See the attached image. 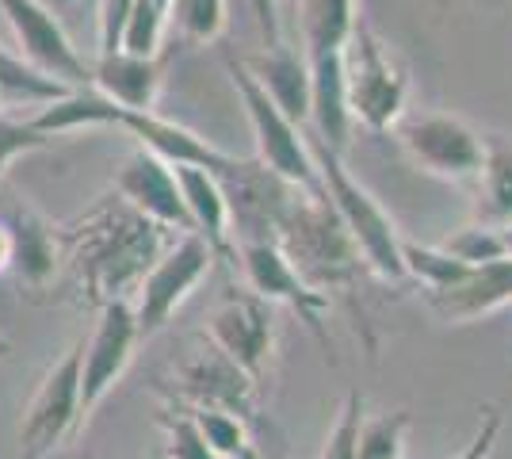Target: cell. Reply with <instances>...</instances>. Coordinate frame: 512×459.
<instances>
[{
	"label": "cell",
	"instance_id": "1",
	"mask_svg": "<svg viewBox=\"0 0 512 459\" xmlns=\"http://www.w3.org/2000/svg\"><path fill=\"white\" fill-rule=\"evenodd\" d=\"M169 234L172 230L138 215L119 196L88 211L65 234L85 303L96 310L107 303H130L153 264L169 253Z\"/></svg>",
	"mask_w": 512,
	"mask_h": 459
},
{
	"label": "cell",
	"instance_id": "2",
	"mask_svg": "<svg viewBox=\"0 0 512 459\" xmlns=\"http://www.w3.org/2000/svg\"><path fill=\"white\" fill-rule=\"evenodd\" d=\"M272 245L283 249L291 268L325 299H329V291H341L344 299L356 306V287H360L367 264H363L352 234L344 230L341 215L325 199V192L302 188L291 211L279 222Z\"/></svg>",
	"mask_w": 512,
	"mask_h": 459
},
{
	"label": "cell",
	"instance_id": "3",
	"mask_svg": "<svg viewBox=\"0 0 512 459\" xmlns=\"http://www.w3.org/2000/svg\"><path fill=\"white\" fill-rule=\"evenodd\" d=\"M302 134H306L310 157H314V165H318L321 192L333 203V211L341 215L344 230L352 234L363 264H367V272L379 276L383 284H394V287L409 284L406 261H402V234H398L394 219L383 211V203L344 169L341 153L333 150L329 142H321L310 127H302Z\"/></svg>",
	"mask_w": 512,
	"mask_h": 459
},
{
	"label": "cell",
	"instance_id": "4",
	"mask_svg": "<svg viewBox=\"0 0 512 459\" xmlns=\"http://www.w3.org/2000/svg\"><path fill=\"white\" fill-rule=\"evenodd\" d=\"M341 62L352 123L371 134H386L390 127H398L409 96V69L371 31V23L363 20V16L356 20L348 43H344Z\"/></svg>",
	"mask_w": 512,
	"mask_h": 459
},
{
	"label": "cell",
	"instance_id": "5",
	"mask_svg": "<svg viewBox=\"0 0 512 459\" xmlns=\"http://www.w3.org/2000/svg\"><path fill=\"white\" fill-rule=\"evenodd\" d=\"M81 360H85V341L65 349L50 368L43 383L35 387L20 421V456L46 459L58 448L81 437Z\"/></svg>",
	"mask_w": 512,
	"mask_h": 459
},
{
	"label": "cell",
	"instance_id": "6",
	"mask_svg": "<svg viewBox=\"0 0 512 459\" xmlns=\"http://www.w3.org/2000/svg\"><path fill=\"white\" fill-rule=\"evenodd\" d=\"M226 69H230L237 100H241V108L249 115V127H253L256 161H260L264 169H272L276 176H283V180L306 188V192H321L318 165H314V157H310V146H306L302 127H295V123L272 104V96H268V92L260 88V81L249 73L245 58H230Z\"/></svg>",
	"mask_w": 512,
	"mask_h": 459
},
{
	"label": "cell",
	"instance_id": "7",
	"mask_svg": "<svg viewBox=\"0 0 512 459\" xmlns=\"http://www.w3.org/2000/svg\"><path fill=\"white\" fill-rule=\"evenodd\" d=\"M256 383L253 375H245L226 352L214 345L211 337H195L188 352L172 364V398L184 406H214V410H230L245 417L249 425H260L256 417Z\"/></svg>",
	"mask_w": 512,
	"mask_h": 459
},
{
	"label": "cell",
	"instance_id": "8",
	"mask_svg": "<svg viewBox=\"0 0 512 459\" xmlns=\"http://www.w3.org/2000/svg\"><path fill=\"white\" fill-rule=\"evenodd\" d=\"M222 184L226 203H230V230L234 245H253V241H276V230L283 215L291 211V203L299 199V184L283 180L272 169H264L260 161H241L234 157L222 173H214Z\"/></svg>",
	"mask_w": 512,
	"mask_h": 459
},
{
	"label": "cell",
	"instance_id": "9",
	"mask_svg": "<svg viewBox=\"0 0 512 459\" xmlns=\"http://www.w3.org/2000/svg\"><path fill=\"white\" fill-rule=\"evenodd\" d=\"M398 142L409 161L428 176H440L451 184H470L482 173L486 142L467 119L448 111H425L398 123Z\"/></svg>",
	"mask_w": 512,
	"mask_h": 459
},
{
	"label": "cell",
	"instance_id": "10",
	"mask_svg": "<svg viewBox=\"0 0 512 459\" xmlns=\"http://www.w3.org/2000/svg\"><path fill=\"white\" fill-rule=\"evenodd\" d=\"M218 261L214 249L199 234H180L169 245V253L150 268V276L134 291V318L142 337H153L172 322V314L188 303L195 287L207 280L211 264Z\"/></svg>",
	"mask_w": 512,
	"mask_h": 459
},
{
	"label": "cell",
	"instance_id": "11",
	"mask_svg": "<svg viewBox=\"0 0 512 459\" xmlns=\"http://www.w3.org/2000/svg\"><path fill=\"white\" fill-rule=\"evenodd\" d=\"M207 337L241 372L264 383L276 349V306L264 303L249 287H226L207 318Z\"/></svg>",
	"mask_w": 512,
	"mask_h": 459
},
{
	"label": "cell",
	"instance_id": "12",
	"mask_svg": "<svg viewBox=\"0 0 512 459\" xmlns=\"http://www.w3.org/2000/svg\"><path fill=\"white\" fill-rule=\"evenodd\" d=\"M0 16L12 27L27 66L65 88H92V66L77 54L62 20L43 0H0Z\"/></svg>",
	"mask_w": 512,
	"mask_h": 459
},
{
	"label": "cell",
	"instance_id": "13",
	"mask_svg": "<svg viewBox=\"0 0 512 459\" xmlns=\"http://www.w3.org/2000/svg\"><path fill=\"white\" fill-rule=\"evenodd\" d=\"M138 341L142 329L130 303H107L96 310V329L85 341V360H81V425H88L92 410L127 375Z\"/></svg>",
	"mask_w": 512,
	"mask_h": 459
},
{
	"label": "cell",
	"instance_id": "14",
	"mask_svg": "<svg viewBox=\"0 0 512 459\" xmlns=\"http://www.w3.org/2000/svg\"><path fill=\"white\" fill-rule=\"evenodd\" d=\"M237 268H241L249 291H256L264 303H272V306H291V310L299 314L302 326L310 329L321 345L329 349V337H325L329 299L302 280L299 272L291 268V261L283 257L279 245H272V241L237 245Z\"/></svg>",
	"mask_w": 512,
	"mask_h": 459
},
{
	"label": "cell",
	"instance_id": "15",
	"mask_svg": "<svg viewBox=\"0 0 512 459\" xmlns=\"http://www.w3.org/2000/svg\"><path fill=\"white\" fill-rule=\"evenodd\" d=\"M115 196L130 203L138 215H146L157 226L172 230V234H195L176 169L169 161H161L157 153L142 150V146L130 153L119 176H115Z\"/></svg>",
	"mask_w": 512,
	"mask_h": 459
},
{
	"label": "cell",
	"instance_id": "16",
	"mask_svg": "<svg viewBox=\"0 0 512 459\" xmlns=\"http://www.w3.org/2000/svg\"><path fill=\"white\" fill-rule=\"evenodd\" d=\"M115 127H123L130 138H138L142 150L157 153L161 161H169L172 169H184V165H195V169H207V173H222L234 153L218 150L207 138H199L195 131L172 123L157 111H123L115 115Z\"/></svg>",
	"mask_w": 512,
	"mask_h": 459
},
{
	"label": "cell",
	"instance_id": "17",
	"mask_svg": "<svg viewBox=\"0 0 512 459\" xmlns=\"http://www.w3.org/2000/svg\"><path fill=\"white\" fill-rule=\"evenodd\" d=\"M428 310L444 322V326H470L478 318H486L493 310L512 303V257L493 264L470 268L463 280L440 291H425Z\"/></svg>",
	"mask_w": 512,
	"mask_h": 459
},
{
	"label": "cell",
	"instance_id": "18",
	"mask_svg": "<svg viewBox=\"0 0 512 459\" xmlns=\"http://www.w3.org/2000/svg\"><path fill=\"white\" fill-rule=\"evenodd\" d=\"M245 66L253 73L260 88L272 96L295 127H310V111H314V85H310V62L306 54H295L291 46H268L253 58H245Z\"/></svg>",
	"mask_w": 512,
	"mask_h": 459
},
{
	"label": "cell",
	"instance_id": "19",
	"mask_svg": "<svg viewBox=\"0 0 512 459\" xmlns=\"http://www.w3.org/2000/svg\"><path fill=\"white\" fill-rule=\"evenodd\" d=\"M176 180H180V192H184V203H188L195 234L211 245L218 261L237 264L234 230H230V203H226L222 184L214 180V173L195 169V165L176 169Z\"/></svg>",
	"mask_w": 512,
	"mask_h": 459
},
{
	"label": "cell",
	"instance_id": "20",
	"mask_svg": "<svg viewBox=\"0 0 512 459\" xmlns=\"http://www.w3.org/2000/svg\"><path fill=\"white\" fill-rule=\"evenodd\" d=\"M92 88L104 92L111 104L123 111H157L161 96V58H134V54H111L96 58Z\"/></svg>",
	"mask_w": 512,
	"mask_h": 459
},
{
	"label": "cell",
	"instance_id": "21",
	"mask_svg": "<svg viewBox=\"0 0 512 459\" xmlns=\"http://www.w3.org/2000/svg\"><path fill=\"white\" fill-rule=\"evenodd\" d=\"M310 62V58H306ZM310 85H314V111H310V131L321 142H329L337 153H344L352 138V111H348V88H344V62L341 54H325L310 62Z\"/></svg>",
	"mask_w": 512,
	"mask_h": 459
},
{
	"label": "cell",
	"instance_id": "22",
	"mask_svg": "<svg viewBox=\"0 0 512 459\" xmlns=\"http://www.w3.org/2000/svg\"><path fill=\"white\" fill-rule=\"evenodd\" d=\"M0 219L12 226L16 234V272L27 287H43L54 276L58 264V234L50 230V222H43L27 203H12Z\"/></svg>",
	"mask_w": 512,
	"mask_h": 459
},
{
	"label": "cell",
	"instance_id": "23",
	"mask_svg": "<svg viewBox=\"0 0 512 459\" xmlns=\"http://www.w3.org/2000/svg\"><path fill=\"white\" fill-rule=\"evenodd\" d=\"M486 157L478 173V196H474V219L493 230H505L512 222V138L505 134H482Z\"/></svg>",
	"mask_w": 512,
	"mask_h": 459
},
{
	"label": "cell",
	"instance_id": "24",
	"mask_svg": "<svg viewBox=\"0 0 512 459\" xmlns=\"http://www.w3.org/2000/svg\"><path fill=\"white\" fill-rule=\"evenodd\" d=\"M115 115H119V104H111L104 92L77 88V92H69L62 100L35 111L31 127L46 138H58V134L85 131V127H115Z\"/></svg>",
	"mask_w": 512,
	"mask_h": 459
},
{
	"label": "cell",
	"instance_id": "25",
	"mask_svg": "<svg viewBox=\"0 0 512 459\" xmlns=\"http://www.w3.org/2000/svg\"><path fill=\"white\" fill-rule=\"evenodd\" d=\"M360 20L356 0H299V23L306 58H325V54H341L352 27Z\"/></svg>",
	"mask_w": 512,
	"mask_h": 459
},
{
	"label": "cell",
	"instance_id": "26",
	"mask_svg": "<svg viewBox=\"0 0 512 459\" xmlns=\"http://www.w3.org/2000/svg\"><path fill=\"white\" fill-rule=\"evenodd\" d=\"M402 261H406L409 284H421V291H440L463 280L470 268L455 261L444 245H417V241L402 238Z\"/></svg>",
	"mask_w": 512,
	"mask_h": 459
},
{
	"label": "cell",
	"instance_id": "27",
	"mask_svg": "<svg viewBox=\"0 0 512 459\" xmlns=\"http://www.w3.org/2000/svg\"><path fill=\"white\" fill-rule=\"evenodd\" d=\"M69 92H77V88H65L58 81H50L43 77L39 69H31L23 58H12V54H4L0 50V96H16L23 104H54V100H62Z\"/></svg>",
	"mask_w": 512,
	"mask_h": 459
},
{
	"label": "cell",
	"instance_id": "28",
	"mask_svg": "<svg viewBox=\"0 0 512 459\" xmlns=\"http://www.w3.org/2000/svg\"><path fill=\"white\" fill-rule=\"evenodd\" d=\"M413 414L409 410H383L375 417H363L360 429V459H402Z\"/></svg>",
	"mask_w": 512,
	"mask_h": 459
},
{
	"label": "cell",
	"instance_id": "29",
	"mask_svg": "<svg viewBox=\"0 0 512 459\" xmlns=\"http://www.w3.org/2000/svg\"><path fill=\"white\" fill-rule=\"evenodd\" d=\"M165 27H169V12H161L153 0H134L127 23H123L119 50L134 54V58H157L161 43H165Z\"/></svg>",
	"mask_w": 512,
	"mask_h": 459
},
{
	"label": "cell",
	"instance_id": "30",
	"mask_svg": "<svg viewBox=\"0 0 512 459\" xmlns=\"http://www.w3.org/2000/svg\"><path fill=\"white\" fill-rule=\"evenodd\" d=\"M172 16L184 43L207 46L226 31V0H176Z\"/></svg>",
	"mask_w": 512,
	"mask_h": 459
},
{
	"label": "cell",
	"instance_id": "31",
	"mask_svg": "<svg viewBox=\"0 0 512 459\" xmlns=\"http://www.w3.org/2000/svg\"><path fill=\"white\" fill-rule=\"evenodd\" d=\"M444 249H448L455 261L467 264V268L505 261V257H509V249H505V238H501V230H493V226H482V222H470V226H463V230H455V234L444 241Z\"/></svg>",
	"mask_w": 512,
	"mask_h": 459
},
{
	"label": "cell",
	"instance_id": "32",
	"mask_svg": "<svg viewBox=\"0 0 512 459\" xmlns=\"http://www.w3.org/2000/svg\"><path fill=\"white\" fill-rule=\"evenodd\" d=\"M360 429H363V391L352 387V391L344 394L341 414H337L329 437L321 444L318 459H360Z\"/></svg>",
	"mask_w": 512,
	"mask_h": 459
},
{
	"label": "cell",
	"instance_id": "33",
	"mask_svg": "<svg viewBox=\"0 0 512 459\" xmlns=\"http://www.w3.org/2000/svg\"><path fill=\"white\" fill-rule=\"evenodd\" d=\"M157 421L165 429V444H161V456L165 459H218L211 452L207 437L199 433L192 410H184V406L180 410H165Z\"/></svg>",
	"mask_w": 512,
	"mask_h": 459
},
{
	"label": "cell",
	"instance_id": "34",
	"mask_svg": "<svg viewBox=\"0 0 512 459\" xmlns=\"http://www.w3.org/2000/svg\"><path fill=\"white\" fill-rule=\"evenodd\" d=\"M43 146H50V138L35 131L31 119H12V115L0 111V173H4L16 157L43 150Z\"/></svg>",
	"mask_w": 512,
	"mask_h": 459
},
{
	"label": "cell",
	"instance_id": "35",
	"mask_svg": "<svg viewBox=\"0 0 512 459\" xmlns=\"http://www.w3.org/2000/svg\"><path fill=\"white\" fill-rule=\"evenodd\" d=\"M134 0H100V50L96 58H111L119 54V39H123V23Z\"/></svg>",
	"mask_w": 512,
	"mask_h": 459
},
{
	"label": "cell",
	"instance_id": "36",
	"mask_svg": "<svg viewBox=\"0 0 512 459\" xmlns=\"http://www.w3.org/2000/svg\"><path fill=\"white\" fill-rule=\"evenodd\" d=\"M501 410L497 406H486L482 410V421H478V433H474V440H470L467 448L459 452L455 459H490L493 444H497V437H501Z\"/></svg>",
	"mask_w": 512,
	"mask_h": 459
},
{
	"label": "cell",
	"instance_id": "37",
	"mask_svg": "<svg viewBox=\"0 0 512 459\" xmlns=\"http://www.w3.org/2000/svg\"><path fill=\"white\" fill-rule=\"evenodd\" d=\"M249 8H253L256 27H260L264 43L279 46V8H276V0H249Z\"/></svg>",
	"mask_w": 512,
	"mask_h": 459
},
{
	"label": "cell",
	"instance_id": "38",
	"mask_svg": "<svg viewBox=\"0 0 512 459\" xmlns=\"http://www.w3.org/2000/svg\"><path fill=\"white\" fill-rule=\"evenodd\" d=\"M8 272H16V234L0 219V276H8Z\"/></svg>",
	"mask_w": 512,
	"mask_h": 459
},
{
	"label": "cell",
	"instance_id": "39",
	"mask_svg": "<svg viewBox=\"0 0 512 459\" xmlns=\"http://www.w3.org/2000/svg\"><path fill=\"white\" fill-rule=\"evenodd\" d=\"M501 238H505V249H509V257H512V222L505 226V230H501Z\"/></svg>",
	"mask_w": 512,
	"mask_h": 459
},
{
	"label": "cell",
	"instance_id": "40",
	"mask_svg": "<svg viewBox=\"0 0 512 459\" xmlns=\"http://www.w3.org/2000/svg\"><path fill=\"white\" fill-rule=\"evenodd\" d=\"M153 4H157L161 12H169V16H172V4H176V0H153Z\"/></svg>",
	"mask_w": 512,
	"mask_h": 459
},
{
	"label": "cell",
	"instance_id": "41",
	"mask_svg": "<svg viewBox=\"0 0 512 459\" xmlns=\"http://www.w3.org/2000/svg\"><path fill=\"white\" fill-rule=\"evenodd\" d=\"M8 352H12V345H8V341H4V337H0V360H4V356H8Z\"/></svg>",
	"mask_w": 512,
	"mask_h": 459
},
{
	"label": "cell",
	"instance_id": "42",
	"mask_svg": "<svg viewBox=\"0 0 512 459\" xmlns=\"http://www.w3.org/2000/svg\"><path fill=\"white\" fill-rule=\"evenodd\" d=\"M279 4H287V8H299V0H276V8Z\"/></svg>",
	"mask_w": 512,
	"mask_h": 459
},
{
	"label": "cell",
	"instance_id": "43",
	"mask_svg": "<svg viewBox=\"0 0 512 459\" xmlns=\"http://www.w3.org/2000/svg\"><path fill=\"white\" fill-rule=\"evenodd\" d=\"M146 459H165V456H161V448H157V452H153V456H146Z\"/></svg>",
	"mask_w": 512,
	"mask_h": 459
}]
</instances>
